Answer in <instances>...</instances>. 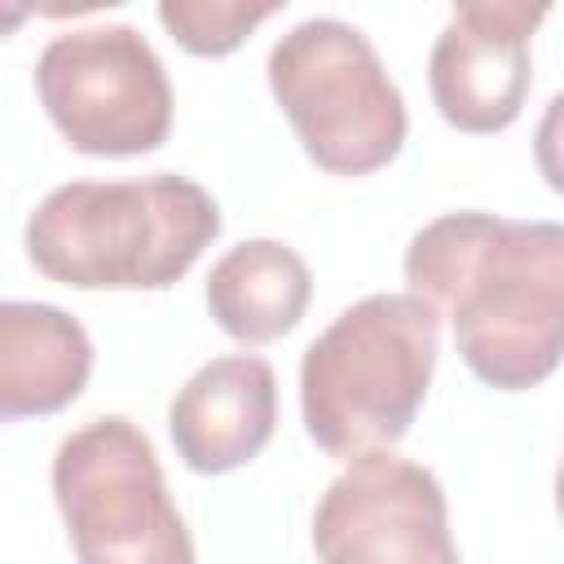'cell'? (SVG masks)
Here are the masks:
<instances>
[{
	"instance_id": "1",
	"label": "cell",
	"mask_w": 564,
	"mask_h": 564,
	"mask_svg": "<svg viewBox=\"0 0 564 564\" xmlns=\"http://www.w3.org/2000/svg\"><path fill=\"white\" fill-rule=\"evenodd\" d=\"M410 295L449 317L463 366L498 388L546 383L564 348V225L445 212L401 260Z\"/></svg>"
},
{
	"instance_id": "2",
	"label": "cell",
	"mask_w": 564,
	"mask_h": 564,
	"mask_svg": "<svg viewBox=\"0 0 564 564\" xmlns=\"http://www.w3.org/2000/svg\"><path fill=\"white\" fill-rule=\"evenodd\" d=\"M216 238V198L181 172L66 181L26 216V260L75 291H167Z\"/></svg>"
},
{
	"instance_id": "3",
	"label": "cell",
	"mask_w": 564,
	"mask_h": 564,
	"mask_svg": "<svg viewBox=\"0 0 564 564\" xmlns=\"http://www.w3.org/2000/svg\"><path fill=\"white\" fill-rule=\"evenodd\" d=\"M441 357V317L410 291H375L348 304L300 361L304 432L330 458L392 449Z\"/></svg>"
},
{
	"instance_id": "4",
	"label": "cell",
	"mask_w": 564,
	"mask_h": 564,
	"mask_svg": "<svg viewBox=\"0 0 564 564\" xmlns=\"http://www.w3.org/2000/svg\"><path fill=\"white\" fill-rule=\"evenodd\" d=\"M269 93L300 150L330 176L388 167L410 132L405 97L375 44L344 18H304L269 48Z\"/></svg>"
},
{
	"instance_id": "5",
	"label": "cell",
	"mask_w": 564,
	"mask_h": 564,
	"mask_svg": "<svg viewBox=\"0 0 564 564\" xmlns=\"http://www.w3.org/2000/svg\"><path fill=\"white\" fill-rule=\"evenodd\" d=\"M53 498L75 564H194V538L176 511L150 436L101 414L62 436Z\"/></svg>"
},
{
	"instance_id": "6",
	"label": "cell",
	"mask_w": 564,
	"mask_h": 564,
	"mask_svg": "<svg viewBox=\"0 0 564 564\" xmlns=\"http://www.w3.org/2000/svg\"><path fill=\"white\" fill-rule=\"evenodd\" d=\"M35 97L62 141L93 159H137L172 132V84L137 26H79L44 44Z\"/></svg>"
},
{
	"instance_id": "7",
	"label": "cell",
	"mask_w": 564,
	"mask_h": 564,
	"mask_svg": "<svg viewBox=\"0 0 564 564\" xmlns=\"http://www.w3.org/2000/svg\"><path fill=\"white\" fill-rule=\"evenodd\" d=\"M317 564H458L441 480L392 449L348 458L313 511Z\"/></svg>"
},
{
	"instance_id": "8",
	"label": "cell",
	"mask_w": 564,
	"mask_h": 564,
	"mask_svg": "<svg viewBox=\"0 0 564 564\" xmlns=\"http://www.w3.org/2000/svg\"><path fill=\"white\" fill-rule=\"evenodd\" d=\"M551 9L524 0H463L427 53V88L441 119L467 137L511 128L533 84V31Z\"/></svg>"
},
{
	"instance_id": "9",
	"label": "cell",
	"mask_w": 564,
	"mask_h": 564,
	"mask_svg": "<svg viewBox=\"0 0 564 564\" xmlns=\"http://www.w3.org/2000/svg\"><path fill=\"white\" fill-rule=\"evenodd\" d=\"M278 375L256 352H229L198 366L167 405L176 458L198 476L247 467L273 436Z\"/></svg>"
},
{
	"instance_id": "10",
	"label": "cell",
	"mask_w": 564,
	"mask_h": 564,
	"mask_svg": "<svg viewBox=\"0 0 564 564\" xmlns=\"http://www.w3.org/2000/svg\"><path fill=\"white\" fill-rule=\"evenodd\" d=\"M93 375L84 322L57 304L0 300V423L44 419L79 401Z\"/></svg>"
},
{
	"instance_id": "11",
	"label": "cell",
	"mask_w": 564,
	"mask_h": 564,
	"mask_svg": "<svg viewBox=\"0 0 564 564\" xmlns=\"http://www.w3.org/2000/svg\"><path fill=\"white\" fill-rule=\"evenodd\" d=\"M203 300L229 339L260 348L300 326L313 300V273L295 247L278 238H247L212 264Z\"/></svg>"
},
{
	"instance_id": "12",
	"label": "cell",
	"mask_w": 564,
	"mask_h": 564,
	"mask_svg": "<svg viewBox=\"0 0 564 564\" xmlns=\"http://www.w3.org/2000/svg\"><path fill=\"white\" fill-rule=\"evenodd\" d=\"M282 4H234V0H163L154 13L167 35L194 57L234 53L260 22H269Z\"/></svg>"
},
{
	"instance_id": "13",
	"label": "cell",
	"mask_w": 564,
	"mask_h": 564,
	"mask_svg": "<svg viewBox=\"0 0 564 564\" xmlns=\"http://www.w3.org/2000/svg\"><path fill=\"white\" fill-rule=\"evenodd\" d=\"M31 18V9H18V4H0V40L4 35H13L22 22Z\"/></svg>"
}]
</instances>
